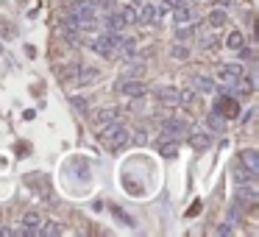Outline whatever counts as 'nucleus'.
I'll use <instances>...</instances> for the list:
<instances>
[{
    "mask_svg": "<svg viewBox=\"0 0 259 237\" xmlns=\"http://www.w3.org/2000/svg\"><path fill=\"white\" fill-rule=\"evenodd\" d=\"M162 20V9L159 6H153V3H142V6L137 9V23H142V25H148V23H159Z\"/></svg>",
    "mask_w": 259,
    "mask_h": 237,
    "instance_id": "obj_7",
    "label": "nucleus"
},
{
    "mask_svg": "<svg viewBox=\"0 0 259 237\" xmlns=\"http://www.w3.org/2000/svg\"><path fill=\"white\" fill-rule=\"evenodd\" d=\"M39 234L56 237V234H61V229H59V223H53V220H50V223H42V226H39Z\"/></svg>",
    "mask_w": 259,
    "mask_h": 237,
    "instance_id": "obj_24",
    "label": "nucleus"
},
{
    "mask_svg": "<svg viewBox=\"0 0 259 237\" xmlns=\"http://www.w3.org/2000/svg\"><path fill=\"white\" fill-rule=\"evenodd\" d=\"M242 75V64H220V70H217V78L223 81V84H229V87H234V81Z\"/></svg>",
    "mask_w": 259,
    "mask_h": 237,
    "instance_id": "obj_9",
    "label": "nucleus"
},
{
    "mask_svg": "<svg viewBox=\"0 0 259 237\" xmlns=\"http://www.w3.org/2000/svg\"><path fill=\"white\" fill-rule=\"evenodd\" d=\"M70 106H72L75 112H87V109H90V104H87L84 98H78V95H75V98H70Z\"/></svg>",
    "mask_w": 259,
    "mask_h": 237,
    "instance_id": "obj_28",
    "label": "nucleus"
},
{
    "mask_svg": "<svg viewBox=\"0 0 259 237\" xmlns=\"http://www.w3.org/2000/svg\"><path fill=\"white\" fill-rule=\"evenodd\" d=\"M187 53H190L187 48H173V56H176V59H187Z\"/></svg>",
    "mask_w": 259,
    "mask_h": 237,
    "instance_id": "obj_29",
    "label": "nucleus"
},
{
    "mask_svg": "<svg viewBox=\"0 0 259 237\" xmlns=\"http://www.w3.org/2000/svg\"><path fill=\"white\" fill-rule=\"evenodd\" d=\"M115 215H117V218H120V220H123V223H126V226H131V218H128V215H123L120 209H115Z\"/></svg>",
    "mask_w": 259,
    "mask_h": 237,
    "instance_id": "obj_31",
    "label": "nucleus"
},
{
    "mask_svg": "<svg viewBox=\"0 0 259 237\" xmlns=\"http://www.w3.org/2000/svg\"><path fill=\"white\" fill-rule=\"evenodd\" d=\"M217 3H220V6H231V0H217Z\"/></svg>",
    "mask_w": 259,
    "mask_h": 237,
    "instance_id": "obj_34",
    "label": "nucleus"
},
{
    "mask_svg": "<svg viewBox=\"0 0 259 237\" xmlns=\"http://www.w3.org/2000/svg\"><path fill=\"white\" fill-rule=\"evenodd\" d=\"M162 3H164V6H167V9H173V6H179V0H162Z\"/></svg>",
    "mask_w": 259,
    "mask_h": 237,
    "instance_id": "obj_33",
    "label": "nucleus"
},
{
    "mask_svg": "<svg viewBox=\"0 0 259 237\" xmlns=\"http://www.w3.org/2000/svg\"><path fill=\"white\" fill-rule=\"evenodd\" d=\"M134 39L120 37L117 31H103L101 37L95 39V50L106 59H126V56H134Z\"/></svg>",
    "mask_w": 259,
    "mask_h": 237,
    "instance_id": "obj_1",
    "label": "nucleus"
},
{
    "mask_svg": "<svg viewBox=\"0 0 259 237\" xmlns=\"http://www.w3.org/2000/svg\"><path fill=\"white\" fill-rule=\"evenodd\" d=\"M123 70H126V75H139L145 70L142 59H128L126 56V64H123Z\"/></svg>",
    "mask_w": 259,
    "mask_h": 237,
    "instance_id": "obj_15",
    "label": "nucleus"
},
{
    "mask_svg": "<svg viewBox=\"0 0 259 237\" xmlns=\"http://www.w3.org/2000/svg\"><path fill=\"white\" fill-rule=\"evenodd\" d=\"M198 212H201V204H193V207L187 209V215H190V218H193V215H198Z\"/></svg>",
    "mask_w": 259,
    "mask_h": 237,
    "instance_id": "obj_32",
    "label": "nucleus"
},
{
    "mask_svg": "<svg viewBox=\"0 0 259 237\" xmlns=\"http://www.w3.org/2000/svg\"><path fill=\"white\" fill-rule=\"evenodd\" d=\"M242 45H245V37H242L240 31H231V34H229V48L231 50H240Z\"/></svg>",
    "mask_w": 259,
    "mask_h": 237,
    "instance_id": "obj_21",
    "label": "nucleus"
},
{
    "mask_svg": "<svg viewBox=\"0 0 259 237\" xmlns=\"http://www.w3.org/2000/svg\"><path fill=\"white\" fill-rule=\"evenodd\" d=\"M162 134H164V140H176L181 134H187V123L179 120V117H167L162 123Z\"/></svg>",
    "mask_w": 259,
    "mask_h": 237,
    "instance_id": "obj_8",
    "label": "nucleus"
},
{
    "mask_svg": "<svg viewBox=\"0 0 259 237\" xmlns=\"http://www.w3.org/2000/svg\"><path fill=\"white\" fill-rule=\"evenodd\" d=\"M217 234H231V223L226 220L223 226H217Z\"/></svg>",
    "mask_w": 259,
    "mask_h": 237,
    "instance_id": "obj_30",
    "label": "nucleus"
},
{
    "mask_svg": "<svg viewBox=\"0 0 259 237\" xmlns=\"http://www.w3.org/2000/svg\"><path fill=\"white\" fill-rule=\"evenodd\" d=\"M237 201L242 207H253L259 201V187L256 182H248V184H237Z\"/></svg>",
    "mask_w": 259,
    "mask_h": 237,
    "instance_id": "obj_5",
    "label": "nucleus"
},
{
    "mask_svg": "<svg viewBox=\"0 0 259 237\" xmlns=\"http://www.w3.org/2000/svg\"><path fill=\"white\" fill-rule=\"evenodd\" d=\"M117 90H120L123 95H128V98H142L145 92H148V87H145L139 78H128L126 75V81H117Z\"/></svg>",
    "mask_w": 259,
    "mask_h": 237,
    "instance_id": "obj_6",
    "label": "nucleus"
},
{
    "mask_svg": "<svg viewBox=\"0 0 259 237\" xmlns=\"http://www.w3.org/2000/svg\"><path fill=\"white\" fill-rule=\"evenodd\" d=\"M95 78H98V73L92 70V67H84V70L78 73V81H81V84H90V81H95Z\"/></svg>",
    "mask_w": 259,
    "mask_h": 237,
    "instance_id": "obj_25",
    "label": "nucleus"
},
{
    "mask_svg": "<svg viewBox=\"0 0 259 237\" xmlns=\"http://www.w3.org/2000/svg\"><path fill=\"white\" fill-rule=\"evenodd\" d=\"M23 223H25V229H31L34 234H39V226H42V218H39V212H28L23 218Z\"/></svg>",
    "mask_w": 259,
    "mask_h": 237,
    "instance_id": "obj_17",
    "label": "nucleus"
},
{
    "mask_svg": "<svg viewBox=\"0 0 259 237\" xmlns=\"http://www.w3.org/2000/svg\"><path fill=\"white\" fill-rule=\"evenodd\" d=\"M193 87L201 92H215V81L206 78V75H193Z\"/></svg>",
    "mask_w": 259,
    "mask_h": 237,
    "instance_id": "obj_16",
    "label": "nucleus"
},
{
    "mask_svg": "<svg viewBox=\"0 0 259 237\" xmlns=\"http://www.w3.org/2000/svg\"><path fill=\"white\" fill-rule=\"evenodd\" d=\"M212 112H217V115H223V117H237L240 115V104H237V98H231V95H220L215 101V109Z\"/></svg>",
    "mask_w": 259,
    "mask_h": 237,
    "instance_id": "obj_4",
    "label": "nucleus"
},
{
    "mask_svg": "<svg viewBox=\"0 0 259 237\" xmlns=\"http://www.w3.org/2000/svg\"><path fill=\"white\" fill-rule=\"evenodd\" d=\"M206 123H209V128H212V131H217V134H223V131H226V117H223V115H217V112H212V115L206 117Z\"/></svg>",
    "mask_w": 259,
    "mask_h": 237,
    "instance_id": "obj_14",
    "label": "nucleus"
},
{
    "mask_svg": "<svg viewBox=\"0 0 259 237\" xmlns=\"http://www.w3.org/2000/svg\"><path fill=\"white\" fill-rule=\"evenodd\" d=\"M159 153L167 156V159H173V156H179V145H176L173 140H170V142H159Z\"/></svg>",
    "mask_w": 259,
    "mask_h": 237,
    "instance_id": "obj_20",
    "label": "nucleus"
},
{
    "mask_svg": "<svg viewBox=\"0 0 259 237\" xmlns=\"http://www.w3.org/2000/svg\"><path fill=\"white\" fill-rule=\"evenodd\" d=\"M223 23H226V12H223V9H217V12L209 14V25H212V28H220Z\"/></svg>",
    "mask_w": 259,
    "mask_h": 237,
    "instance_id": "obj_22",
    "label": "nucleus"
},
{
    "mask_svg": "<svg viewBox=\"0 0 259 237\" xmlns=\"http://www.w3.org/2000/svg\"><path fill=\"white\" fill-rule=\"evenodd\" d=\"M212 25H206L204 31H201L198 34V42H201V48H215V34H212Z\"/></svg>",
    "mask_w": 259,
    "mask_h": 237,
    "instance_id": "obj_18",
    "label": "nucleus"
},
{
    "mask_svg": "<svg viewBox=\"0 0 259 237\" xmlns=\"http://www.w3.org/2000/svg\"><path fill=\"white\" fill-rule=\"evenodd\" d=\"M120 17L126 20V25H128V23H137V6H126V9L120 12Z\"/></svg>",
    "mask_w": 259,
    "mask_h": 237,
    "instance_id": "obj_26",
    "label": "nucleus"
},
{
    "mask_svg": "<svg viewBox=\"0 0 259 237\" xmlns=\"http://www.w3.org/2000/svg\"><path fill=\"white\" fill-rule=\"evenodd\" d=\"M123 25H126V20L120 17V12H117V14H109V17H103V28H106V31H120Z\"/></svg>",
    "mask_w": 259,
    "mask_h": 237,
    "instance_id": "obj_13",
    "label": "nucleus"
},
{
    "mask_svg": "<svg viewBox=\"0 0 259 237\" xmlns=\"http://www.w3.org/2000/svg\"><path fill=\"white\" fill-rule=\"evenodd\" d=\"M156 98L164 106H179L181 104V90H176V87H159Z\"/></svg>",
    "mask_w": 259,
    "mask_h": 237,
    "instance_id": "obj_10",
    "label": "nucleus"
},
{
    "mask_svg": "<svg viewBox=\"0 0 259 237\" xmlns=\"http://www.w3.org/2000/svg\"><path fill=\"white\" fill-rule=\"evenodd\" d=\"M117 117H120V112H117V109H103L101 115H98V123L103 126V123H112V120H117Z\"/></svg>",
    "mask_w": 259,
    "mask_h": 237,
    "instance_id": "obj_23",
    "label": "nucleus"
},
{
    "mask_svg": "<svg viewBox=\"0 0 259 237\" xmlns=\"http://www.w3.org/2000/svg\"><path fill=\"white\" fill-rule=\"evenodd\" d=\"M240 162H242L245 171H251V173H256V176H259V153L256 151H242Z\"/></svg>",
    "mask_w": 259,
    "mask_h": 237,
    "instance_id": "obj_11",
    "label": "nucleus"
},
{
    "mask_svg": "<svg viewBox=\"0 0 259 237\" xmlns=\"http://www.w3.org/2000/svg\"><path fill=\"white\" fill-rule=\"evenodd\" d=\"M173 23H176V25H187V23H195L193 0H179V6H173Z\"/></svg>",
    "mask_w": 259,
    "mask_h": 237,
    "instance_id": "obj_3",
    "label": "nucleus"
},
{
    "mask_svg": "<svg viewBox=\"0 0 259 237\" xmlns=\"http://www.w3.org/2000/svg\"><path fill=\"white\" fill-rule=\"evenodd\" d=\"M190 145H193L195 151H206V148L212 145V137L209 134H201V131H193L190 134Z\"/></svg>",
    "mask_w": 259,
    "mask_h": 237,
    "instance_id": "obj_12",
    "label": "nucleus"
},
{
    "mask_svg": "<svg viewBox=\"0 0 259 237\" xmlns=\"http://www.w3.org/2000/svg\"><path fill=\"white\" fill-rule=\"evenodd\" d=\"M92 9H95V0H72V3H70V14L92 12Z\"/></svg>",
    "mask_w": 259,
    "mask_h": 237,
    "instance_id": "obj_19",
    "label": "nucleus"
},
{
    "mask_svg": "<svg viewBox=\"0 0 259 237\" xmlns=\"http://www.w3.org/2000/svg\"><path fill=\"white\" fill-rule=\"evenodd\" d=\"M128 140H131V131H128V128L123 126L120 120L103 123V128H101V142H103L106 148H112V151H117V148H126Z\"/></svg>",
    "mask_w": 259,
    "mask_h": 237,
    "instance_id": "obj_2",
    "label": "nucleus"
},
{
    "mask_svg": "<svg viewBox=\"0 0 259 237\" xmlns=\"http://www.w3.org/2000/svg\"><path fill=\"white\" fill-rule=\"evenodd\" d=\"M234 87H240V92H245V95H248V92H253V81L251 78H242V75L234 81Z\"/></svg>",
    "mask_w": 259,
    "mask_h": 237,
    "instance_id": "obj_27",
    "label": "nucleus"
}]
</instances>
